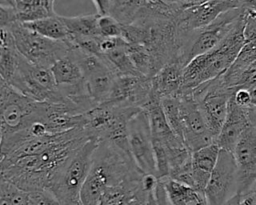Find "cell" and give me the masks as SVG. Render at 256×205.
<instances>
[{
    "label": "cell",
    "instance_id": "cell-22",
    "mask_svg": "<svg viewBox=\"0 0 256 205\" xmlns=\"http://www.w3.org/2000/svg\"><path fill=\"white\" fill-rule=\"evenodd\" d=\"M143 177L108 189L99 205H135L140 197L151 193L144 190L142 185Z\"/></svg>",
    "mask_w": 256,
    "mask_h": 205
},
{
    "label": "cell",
    "instance_id": "cell-26",
    "mask_svg": "<svg viewBox=\"0 0 256 205\" xmlns=\"http://www.w3.org/2000/svg\"><path fill=\"white\" fill-rule=\"evenodd\" d=\"M128 44V43H127ZM127 45L114 49L108 53L102 55V58L112 67L118 76H129V75H140L131 61L127 52Z\"/></svg>",
    "mask_w": 256,
    "mask_h": 205
},
{
    "label": "cell",
    "instance_id": "cell-19",
    "mask_svg": "<svg viewBox=\"0 0 256 205\" xmlns=\"http://www.w3.org/2000/svg\"><path fill=\"white\" fill-rule=\"evenodd\" d=\"M220 150L219 146L213 143L192 153V188L205 192L212 172L216 167Z\"/></svg>",
    "mask_w": 256,
    "mask_h": 205
},
{
    "label": "cell",
    "instance_id": "cell-23",
    "mask_svg": "<svg viewBox=\"0 0 256 205\" xmlns=\"http://www.w3.org/2000/svg\"><path fill=\"white\" fill-rule=\"evenodd\" d=\"M160 181L163 183L172 205H209L203 192L172 179Z\"/></svg>",
    "mask_w": 256,
    "mask_h": 205
},
{
    "label": "cell",
    "instance_id": "cell-20",
    "mask_svg": "<svg viewBox=\"0 0 256 205\" xmlns=\"http://www.w3.org/2000/svg\"><path fill=\"white\" fill-rule=\"evenodd\" d=\"M92 2L98 15L110 16L122 26L135 22L143 4V0H94Z\"/></svg>",
    "mask_w": 256,
    "mask_h": 205
},
{
    "label": "cell",
    "instance_id": "cell-37",
    "mask_svg": "<svg viewBox=\"0 0 256 205\" xmlns=\"http://www.w3.org/2000/svg\"><path fill=\"white\" fill-rule=\"evenodd\" d=\"M255 205H256V204H255Z\"/></svg>",
    "mask_w": 256,
    "mask_h": 205
},
{
    "label": "cell",
    "instance_id": "cell-13",
    "mask_svg": "<svg viewBox=\"0 0 256 205\" xmlns=\"http://www.w3.org/2000/svg\"><path fill=\"white\" fill-rule=\"evenodd\" d=\"M129 148L137 167L144 174L157 177L156 159L149 117L144 109L136 114L129 122Z\"/></svg>",
    "mask_w": 256,
    "mask_h": 205
},
{
    "label": "cell",
    "instance_id": "cell-24",
    "mask_svg": "<svg viewBox=\"0 0 256 205\" xmlns=\"http://www.w3.org/2000/svg\"><path fill=\"white\" fill-rule=\"evenodd\" d=\"M23 25L29 30L53 41L67 42L70 39V33L60 15Z\"/></svg>",
    "mask_w": 256,
    "mask_h": 205
},
{
    "label": "cell",
    "instance_id": "cell-7",
    "mask_svg": "<svg viewBox=\"0 0 256 205\" xmlns=\"http://www.w3.org/2000/svg\"><path fill=\"white\" fill-rule=\"evenodd\" d=\"M7 84L37 102L57 104L69 101L58 88L50 68L34 65L23 56L20 57L18 68Z\"/></svg>",
    "mask_w": 256,
    "mask_h": 205
},
{
    "label": "cell",
    "instance_id": "cell-8",
    "mask_svg": "<svg viewBox=\"0 0 256 205\" xmlns=\"http://www.w3.org/2000/svg\"><path fill=\"white\" fill-rule=\"evenodd\" d=\"M5 29L11 32L15 47L20 55L30 63L40 67L51 69L71 49V44L68 41L50 40L29 30L21 23H14Z\"/></svg>",
    "mask_w": 256,
    "mask_h": 205
},
{
    "label": "cell",
    "instance_id": "cell-33",
    "mask_svg": "<svg viewBox=\"0 0 256 205\" xmlns=\"http://www.w3.org/2000/svg\"><path fill=\"white\" fill-rule=\"evenodd\" d=\"M233 100L235 101V103L238 106H240L242 108H252L253 107L252 102H251L250 92L247 89L237 90L233 96Z\"/></svg>",
    "mask_w": 256,
    "mask_h": 205
},
{
    "label": "cell",
    "instance_id": "cell-38",
    "mask_svg": "<svg viewBox=\"0 0 256 205\" xmlns=\"http://www.w3.org/2000/svg\"><path fill=\"white\" fill-rule=\"evenodd\" d=\"M255 187H256V186H255Z\"/></svg>",
    "mask_w": 256,
    "mask_h": 205
},
{
    "label": "cell",
    "instance_id": "cell-4",
    "mask_svg": "<svg viewBox=\"0 0 256 205\" xmlns=\"http://www.w3.org/2000/svg\"><path fill=\"white\" fill-rule=\"evenodd\" d=\"M49 104L37 102L0 80L1 139L28 130L35 123H46Z\"/></svg>",
    "mask_w": 256,
    "mask_h": 205
},
{
    "label": "cell",
    "instance_id": "cell-27",
    "mask_svg": "<svg viewBox=\"0 0 256 205\" xmlns=\"http://www.w3.org/2000/svg\"><path fill=\"white\" fill-rule=\"evenodd\" d=\"M0 205H29V193L1 178Z\"/></svg>",
    "mask_w": 256,
    "mask_h": 205
},
{
    "label": "cell",
    "instance_id": "cell-21",
    "mask_svg": "<svg viewBox=\"0 0 256 205\" xmlns=\"http://www.w3.org/2000/svg\"><path fill=\"white\" fill-rule=\"evenodd\" d=\"M9 2L15 10L17 22L21 24L58 15L53 0H9Z\"/></svg>",
    "mask_w": 256,
    "mask_h": 205
},
{
    "label": "cell",
    "instance_id": "cell-6",
    "mask_svg": "<svg viewBox=\"0 0 256 205\" xmlns=\"http://www.w3.org/2000/svg\"><path fill=\"white\" fill-rule=\"evenodd\" d=\"M246 13L243 4L242 7L223 13L210 25L188 33L176 60L186 67L195 58L216 48Z\"/></svg>",
    "mask_w": 256,
    "mask_h": 205
},
{
    "label": "cell",
    "instance_id": "cell-34",
    "mask_svg": "<svg viewBox=\"0 0 256 205\" xmlns=\"http://www.w3.org/2000/svg\"><path fill=\"white\" fill-rule=\"evenodd\" d=\"M155 196H156V205H169V199H168L165 187L160 180L156 188Z\"/></svg>",
    "mask_w": 256,
    "mask_h": 205
},
{
    "label": "cell",
    "instance_id": "cell-32",
    "mask_svg": "<svg viewBox=\"0 0 256 205\" xmlns=\"http://www.w3.org/2000/svg\"><path fill=\"white\" fill-rule=\"evenodd\" d=\"M256 204V195L254 192L248 194L236 193L231 197L225 205H255Z\"/></svg>",
    "mask_w": 256,
    "mask_h": 205
},
{
    "label": "cell",
    "instance_id": "cell-31",
    "mask_svg": "<svg viewBox=\"0 0 256 205\" xmlns=\"http://www.w3.org/2000/svg\"><path fill=\"white\" fill-rule=\"evenodd\" d=\"M17 22L16 13L9 1L0 2V28L8 27Z\"/></svg>",
    "mask_w": 256,
    "mask_h": 205
},
{
    "label": "cell",
    "instance_id": "cell-5",
    "mask_svg": "<svg viewBox=\"0 0 256 205\" xmlns=\"http://www.w3.org/2000/svg\"><path fill=\"white\" fill-rule=\"evenodd\" d=\"M99 140H88L64 165L49 187L63 205H82L81 191L90 173Z\"/></svg>",
    "mask_w": 256,
    "mask_h": 205
},
{
    "label": "cell",
    "instance_id": "cell-14",
    "mask_svg": "<svg viewBox=\"0 0 256 205\" xmlns=\"http://www.w3.org/2000/svg\"><path fill=\"white\" fill-rule=\"evenodd\" d=\"M237 186L238 170L234 155L220 150L216 167L204 192L209 205H225L237 193Z\"/></svg>",
    "mask_w": 256,
    "mask_h": 205
},
{
    "label": "cell",
    "instance_id": "cell-35",
    "mask_svg": "<svg viewBox=\"0 0 256 205\" xmlns=\"http://www.w3.org/2000/svg\"><path fill=\"white\" fill-rule=\"evenodd\" d=\"M250 92V96H251V102H252V106L254 108H256V86H253L252 88L248 89Z\"/></svg>",
    "mask_w": 256,
    "mask_h": 205
},
{
    "label": "cell",
    "instance_id": "cell-9",
    "mask_svg": "<svg viewBox=\"0 0 256 205\" xmlns=\"http://www.w3.org/2000/svg\"><path fill=\"white\" fill-rule=\"evenodd\" d=\"M236 91V89L227 87L220 76L200 85L190 93L198 103L215 140L224 125L228 114L229 103Z\"/></svg>",
    "mask_w": 256,
    "mask_h": 205
},
{
    "label": "cell",
    "instance_id": "cell-3",
    "mask_svg": "<svg viewBox=\"0 0 256 205\" xmlns=\"http://www.w3.org/2000/svg\"><path fill=\"white\" fill-rule=\"evenodd\" d=\"M246 15L216 48L195 58L185 67L181 95L190 94L200 85L222 76L231 67L246 43L244 38Z\"/></svg>",
    "mask_w": 256,
    "mask_h": 205
},
{
    "label": "cell",
    "instance_id": "cell-25",
    "mask_svg": "<svg viewBox=\"0 0 256 205\" xmlns=\"http://www.w3.org/2000/svg\"><path fill=\"white\" fill-rule=\"evenodd\" d=\"M99 15L89 14L80 15L75 17H64L62 20L66 25L70 36L73 37H99L98 31V21Z\"/></svg>",
    "mask_w": 256,
    "mask_h": 205
},
{
    "label": "cell",
    "instance_id": "cell-10",
    "mask_svg": "<svg viewBox=\"0 0 256 205\" xmlns=\"http://www.w3.org/2000/svg\"><path fill=\"white\" fill-rule=\"evenodd\" d=\"M70 54L77 61L84 74L90 97L97 105L103 104L119 76L101 57L86 53L74 46L71 47Z\"/></svg>",
    "mask_w": 256,
    "mask_h": 205
},
{
    "label": "cell",
    "instance_id": "cell-30",
    "mask_svg": "<svg viewBox=\"0 0 256 205\" xmlns=\"http://www.w3.org/2000/svg\"><path fill=\"white\" fill-rule=\"evenodd\" d=\"M29 205H63L62 202L49 190L28 192Z\"/></svg>",
    "mask_w": 256,
    "mask_h": 205
},
{
    "label": "cell",
    "instance_id": "cell-12",
    "mask_svg": "<svg viewBox=\"0 0 256 205\" xmlns=\"http://www.w3.org/2000/svg\"><path fill=\"white\" fill-rule=\"evenodd\" d=\"M244 1L239 0H198L195 5L184 10L177 20L180 45L188 33L210 25L223 13L242 7Z\"/></svg>",
    "mask_w": 256,
    "mask_h": 205
},
{
    "label": "cell",
    "instance_id": "cell-28",
    "mask_svg": "<svg viewBox=\"0 0 256 205\" xmlns=\"http://www.w3.org/2000/svg\"><path fill=\"white\" fill-rule=\"evenodd\" d=\"M161 105L171 129L179 138H181V112L179 96L162 99Z\"/></svg>",
    "mask_w": 256,
    "mask_h": 205
},
{
    "label": "cell",
    "instance_id": "cell-36",
    "mask_svg": "<svg viewBox=\"0 0 256 205\" xmlns=\"http://www.w3.org/2000/svg\"><path fill=\"white\" fill-rule=\"evenodd\" d=\"M169 205H172V204H171V203H170V202H169Z\"/></svg>",
    "mask_w": 256,
    "mask_h": 205
},
{
    "label": "cell",
    "instance_id": "cell-29",
    "mask_svg": "<svg viewBox=\"0 0 256 205\" xmlns=\"http://www.w3.org/2000/svg\"><path fill=\"white\" fill-rule=\"evenodd\" d=\"M98 31H99V37L101 38L122 37V34H123L122 25L110 16L99 17Z\"/></svg>",
    "mask_w": 256,
    "mask_h": 205
},
{
    "label": "cell",
    "instance_id": "cell-15",
    "mask_svg": "<svg viewBox=\"0 0 256 205\" xmlns=\"http://www.w3.org/2000/svg\"><path fill=\"white\" fill-rule=\"evenodd\" d=\"M151 91V78L140 75L119 76L108 98L101 105L113 108L144 109L150 100Z\"/></svg>",
    "mask_w": 256,
    "mask_h": 205
},
{
    "label": "cell",
    "instance_id": "cell-2",
    "mask_svg": "<svg viewBox=\"0 0 256 205\" xmlns=\"http://www.w3.org/2000/svg\"><path fill=\"white\" fill-rule=\"evenodd\" d=\"M144 175L131 155L100 141L94 153L90 173L81 191L82 205H99L108 189L142 178Z\"/></svg>",
    "mask_w": 256,
    "mask_h": 205
},
{
    "label": "cell",
    "instance_id": "cell-16",
    "mask_svg": "<svg viewBox=\"0 0 256 205\" xmlns=\"http://www.w3.org/2000/svg\"><path fill=\"white\" fill-rule=\"evenodd\" d=\"M238 170L237 193L248 194L256 186V124L247 128L238 141L234 152Z\"/></svg>",
    "mask_w": 256,
    "mask_h": 205
},
{
    "label": "cell",
    "instance_id": "cell-17",
    "mask_svg": "<svg viewBox=\"0 0 256 205\" xmlns=\"http://www.w3.org/2000/svg\"><path fill=\"white\" fill-rule=\"evenodd\" d=\"M254 123L256 124V108H242L232 98L226 120L215 143L221 150L233 153L241 136Z\"/></svg>",
    "mask_w": 256,
    "mask_h": 205
},
{
    "label": "cell",
    "instance_id": "cell-11",
    "mask_svg": "<svg viewBox=\"0 0 256 205\" xmlns=\"http://www.w3.org/2000/svg\"><path fill=\"white\" fill-rule=\"evenodd\" d=\"M181 112V139L193 153L215 143L198 103L192 94L179 95Z\"/></svg>",
    "mask_w": 256,
    "mask_h": 205
},
{
    "label": "cell",
    "instance_id": "cell-18",
    "mask_svg": "<svg viewBox=\"0 0 256 205\" xmlns=\"http://www.w3.org/2000/svg\"><path fill=\"white\" fill-rule=\"evenodd\" d=\"M185 67L174 60L165 65L152 80V95L160 100L181 95Z\"/></svg>",
    "mask_w": 256,
    "mask_h": 205
},
{
    "label": "cell",
    "instance_id": "cell-1",
    "mask_svg": "<svg viewBox=\"0 0 256 205\" xmlns=\"http://www.w3.org/2000/svg\"><path fill=\"white\" fill-rule=\"evenodd\" d=\"M91 138L84 128L56 133L39 154L1 159V178L26 192L48 190L58 172Z\"/></svg>",
    "mask_w": 256,
    "mask_h": 205
}]
</instances>
